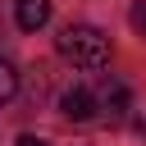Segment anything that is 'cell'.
Segmentation results:
<instances>
[{
	"mask_svg": "<svg viewBox=\"0 0 146 146\" xmlns=\"http://www.w3.org/2000/svg\"><path fill=\"white\" fill-rule=\"evenodd\" d=\"M59 114L73 119V123L100 119V82H73V87L59 96Z\"/></svg>",
	"mask_w": 146,
	"mask_h": 146,
	"instance_id": "cell-2",
	"label": "cell"
},
{
	"mask_svg": "<svg viewBox=\"0 0 146 146\" xmlns=\"http://www.w3.org/2000/svg\"><path fill=\"white\" fill-rule=\"evenodd\" d=\"M14 146H50V141H46V137H32V132H23V137H18Z\"/></svg>",
	"mask_w": 146,
	"mask_h": 146,
	"instance_id": "cell-7",
	"label": "cell"
},
{
	"mask_svg": "<svg viewBox=\"0 0 146 146\" xmlns=\"http://www.w3.org/2000/svg\"><path fill=\"white\" fill-rule=\"evenodd\" d=\"M55 50H59L73 68H87V73H96V68L110 64V36H105L100 27H91V23H68V27L55 36Z\"/></svg>",
	"mask_w": 146,
	"mask_h": 146,
	"instance_id": "cell-1",
	"label": "cell"
},
{
	"mask_svg": "<svg viewBox=\"0 0 146 146\" xmlns=\"http://www.w3.org/2000/svg\"><path fill=\"white\" fill-rule=\"evenodd\" d=\"M128 110H132L128 87L114 82V78H105V82H100V119H128Z\"/></svg>",
	"mask_w": 146,
	"mask_h": 146,
	"instance_id": "cell-3",
	"label": "cell"
},
{
	"mask_svg": "<svg viewBox=\"0 0 146 146\" xmlns=\"http://www.w3.org/2000/svg\"><path fill=\"white\" fill-rule=\"evenodd\" d=\"M14 23L23 32H36L50 23V0H14Z\"/></svg>",
	"mask_w": 146,
	"mask_h": 146,
	"instance_id": "cell-4",
	"label": "cell"
},
{
	"mask_svg": "<svg viewBox=\"0 0 146 146\" xmlns=\"http://www.w3.org/2000/svg\"><path fill=\"white\" fill-rule=\"evenodd\" d=\"M14 91H18V73H14V64H9V59H0V105H5V100H14Z\"/></svg>",
	"mask_w": 146,
	"mask_h": 146,
	"instance_id": "cell-5",
	"label": "cell"
},
{
	"mask_svg": "<svg viewBox=\"0 0 146 146\" xmlns=\"http://www.w3.org/2000/svg\"><path fill=\"white\" fill-rule=\"evenodd\" d=\"M128 23H132V32H137V36H146V0H137V5L128 9Z\"/></svg>",
	"mask_w": 146,
	"mask_h": 146,
	"instance_id": "cell-6",
	"label": "cell"
}]
</instances>
